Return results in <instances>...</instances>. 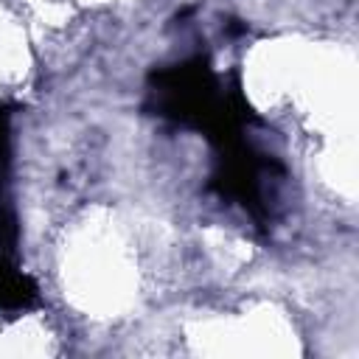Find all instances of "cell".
<instances>
[{"label": "cell", "mask_w": 359, "mask_h": 359, "mask_svg": "<svg viewBox=\"0 0 359 359\" xmlns=\"http://www.w3.org/2000/svg\"><path fill=\"white\" fill-rule=\"evenodd\" d=\"M146 87L143 109L149 115L202 132L213 149L241 137L247 123H258V115L244 98L238 70H233L230 81L222 87L208 53H194L177 65L154 67Z\"/></svg>", "instance_id": "cell-1"}, {"label": "cell", "mask_w": 359, "mask_h": 359, "mask_svg": "<svg viewBox=\"0 0 359 359\" xmlns=\"http://www.w3.org/2000/svg\"><path fill=\"white\" fill-rule=\"evenodd\" d=\"M213 151H216V163H213L208 188L219 199L241 205L258 224H266L264 180L269 174H280V165L269 154L247 143L244 135L216 146Z\"/></svg>", "instance_id": "cell-2"}, {"label": "cell", "mask_w": 359, "mask_h": 359, "mask_svg": "<svg viewBox=\"0 0 359 359\" xmlns=\"http://www.w3.org/2000/svg\"><path fill=\"white\" fill-rule=\"evenodd\" d=\"M14 104H0V252H17V216L8 196V177H11V115Z\"/></svg>", "instance_id": "cell-3"}, {"label": "cell", "mask_w": 359, "mask_h": 359, "mask_svg": "<svg viewBox=\"0 0 359 359\" xmlns=\"http://www.w3.org/2000/svg\"><path fill=\"white\" fill-rule=\"evenodd\" d=\"M39 303V289L28 272H22L14 255L0 252V311H28Z\"/></svg>", "instance_id": "cell-4"}]
</instances>
